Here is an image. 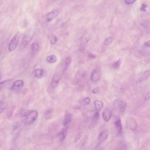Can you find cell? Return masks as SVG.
I'll list each match as a JSON object with an SVG mask.
<instances>
[{"instance_id":"cell-1","label":"cell","mask_w":150,"mask_h":150,"mask_svg":"<svg viewBox=\"0 0 150 150\" xmlns=\"http://www.w3.org/2000/svg\"><path fill=\"white\" fill-rule=\"evenodd\" d=\"M113 106L116 110L120 113H123L124 112L127 107V103L120 99L114 100Z\"/></svg>"},{"instance_id":"cell-2","label":"cell","mask_w":150,"mask_h":150,"mask_svg":"<svg viewBox=\"0 0 150 150\" xmlns=\"http://www.w3.org/2000/svg\"><path fill=\"white\" fill-rule=\"evenodd\" d=\"M38 115V112L36 110H33L29 112L26 119L25 125H30L33 124L36 120Z\"/></svg>"},{"instance_id":"cell-3","label":"cell","mask_w":150,"mask_h":150,"mask_svg":"<svg viewBox=\"0 0 150 150\" xmlns=\"http://www.w3.org/2000/svg\"><path fill=\"white\" fill-rule=\"evenodd\" d=\"M19 39V34L17 33L14 35L9 43L8 49L11 52L14 50L17 47Z\"/></svg>"},{"instance_id":"cell-4","label":"cell","mask_w":150,"mask_h":150,"mask_svg":"<svg viewBox=\"0 0 150 150\" xmlns=\"http://www.w3.org/2000/svg\"><path fill=\"white\" fill-rule=\"evenodd\" d=\"M102 75L101 68L99 67H96L92 72L91 79L92 82H96L100 80Z\"/></svg>"},{"instance_id":"cell-5","label":"cell","mask_w":150,"mask_h":150,"mask_svg":"<svg viewBox=\"0 0 150 150\" xmlns=\"http://www.w3.org/2000/svg\"><path fill=\"white\" fill-rule=\"evenodd\" d=\"M60 12L59 10L58 9H54L46 15V18L48 21H52L56 17Z\"/></svg>"},{"instance_id":"cell-6","label":"cell","mask_w":150,"mask_h":150,"mask_svg":"<svg viewBox=\"0 0 150 150\" xmlns=\"http://www.w3.org/2000/svg\"><path fill=\"white\" fill-rule=\"evenodd\" d=\"M112 116V111L108 108H106L103 111L102 116L103 118L105 121L108 122L109 121Z\"/></svg>"},{"instance_id":"cell-7","label":"cell","mask_w":150,"mask_h":150,"mask_svg":"<svg viewBox=\"0 0 150 150\" xmlns=\"http://www.w3.org/2000/svg\"><path fill=\"white\" fill-rule=\"evenodd\" d=\"M61 76L58 74H56L52 78L51 82V86L52 88H55L58 85L59 83Z\"/></svg>"},{"instance_id":"cell-8","label":"cell","mask_w":150,"mask_h":150,"mask_svg":"<svg viewBox=\"0 0 150 150\" xmlns=\"http://www.w3.org/2000/svg\"><path fill=\"white\" fill-rule=\"evenodd\" d=\"M24 82L22 80H18L15 81L12 86L13 90H17L22 88L24 86Z\"/></svg>"},{"instance_id":"cell-9","label":"cell","mask_w":150,"mask_h":150,"mask_svg":"<svg viewBox=\"0 0 150 150\" xmlns=\"http://www.w3.org/2000/svg\"><path fill=\"white\" fill-rule=\"evenodd\" d=\"M32 36L31 35L29 34L26 35L23 37L22 41V46L23 47H26L29 43L30 42L32 39Z\"/></svg>"},{"instance_id":"cell-10","label":"cell","mask_w":150,"mask_h":150,"mask_svg":"<svg viewBox=\"0 0 150 150\" xmlns=\"http://www.w3.org/2000/svg\"><path fill=\"white\" fill-rule=\"evenodd\" d=\"M108 136V133L106 131H102L100 134L99 137V144H100L103 143L107 138Z\"/></svg>"},{"instance_id":"cell-11","label":"cell","mask_w":150,"mask_h":150,"mask_svg":"<svg viewBox=\"0 0 150 150\" xmlns=\"http://www.w3.org/2000/svg\"><path fill=\"white\" fill-rule=\"evenodd\" d=\"M128 125L130 129L133 131L135 130L137 127L136 122L132 118L130 119L128 121Z\"/></svg>"},{"instance_id":"cell-12","label":"cell","mask_w":150,"mask_h":150,"mask_svg":"<svg viewBox=\"0 0 150 150\" xmlns=\"http://www.w3.org/2000/svg\"><path fill=\"white\" fill-rule=\"evenodd\" d=\"M100 114L98 112H96L93 117L92 122L90 127L92 128L95 127L96 125L99 118Z\"/></svg>"},{"instance_id":"cell-13","label":"cell","mask_w":150,"mask_h":150,"mask_svg":"<svg viewBox=\"0 0 150 150\" xmlns=\"http://www.w3.org/2000/svg\"><path fill=\"white\" fill-rule=\"evenodd\" d=\"M115 125L118 134L119 135H120L122 131V126L121 120L120 119H118L116 121Z\"/></svg>"},{"instance_id":"cell-14","label":"cell","mask_w":150,"mask_h":150,"mask_svg":"<svg viewBox=\"0 0 150 150\" xmlns=\"http://www.w3.org/2000/svg\"><path fill=\"white\" fill-rule=\"evenodd\" d=\"M35 76L38 79L42 78L44 76V71L43 69H37L35 71Z\"/></svg>"},{"instance_id":"cell-15","label":"cell","mask_w":150,"mask_h":150,"mask_svg":"<svg viewBox=\"0 0 150 150\" xmlns=\"http://www.w3.org/2000/svg\"><path fill=\"white\" fill-rule=\"evenodd\" d=\"M150 76V71L148 70L142 74L139 80V81L141 82L147 79Z\"/></svg>"},{"instance_id":"cell-16","label":"cell","mask_w":150,"mask_h":150,"mask_svg":"<svg viewBox=\"0 0 150 150\" xmlns=\"http://www.w3.org/2000/svg\"><path fill=\"white\" fill-rule=\"evenodd\" d=\"M67 127H66L65 128L62 130L59 135L60 140L62 141L64 140L67 135Z\"/></svg>"},{"instance_id":"cell-17","label":"cell","mask_w":150,"mask_h":150,"mask_svg":"<svg viewBox=\"0 0 150 150\" xmlns=\"http://www.w3.org/2000/svg\"><path fill=\"white\" fill-rule=\"evenodd\" d=\"M72 117V115L70 114H68L66 115L63 122V125L66 127H67V125L71 122Z\"/></svg>"},{"instance_id":"cell-18","label":"cell","mask_w":150,"mask_h":150,"mask_svg":"<svg viewBox=\"0 0 150 150\" xmlns=\"http://www.w3.org/2000/svg\"><path fill=\"white\" fill-rule=\"evenodd\" d=\"M95 109L97 110H100L103 107V105L102 102L100 100H96L94 102Z\"/></svg>"},{"instance_id":"cell-19","label":"cell","mask_w":150,"mask_h":150,"mask_svg":"<svg viewBox=\"0 0 150 150\" xmlns=\"http://www.w3.org/2000/svg\"><path fill=\"white\" fill-rule=\"evenodd\" d=\"M48 38L50 43L51 44H55L58 41V38L56 36L53 34H51L50 35H49Z\"/></svg>"},{"instance_id":"cell-20","label":"cell","mask_w":150,"mask_h":150,"mask_svg":"<svg viewBox=\"0 0 150 150\" xmlns=\"http://www.w3.org/2000/svg\"><path fill=\"white\" fill-rule=\"evenodd\" d=\"M47 61L49 63H54L57 61V58L55 55H50L47 57Z\"/></svg>"},{"instance_id":"cell-21","label":"cell","mask_w":150,"mask_h":150,"mask_svg":"<svg viewBox=\"0 0 150 150\" xmlns=\"http://www.w3.org/2000/svg\"><path fill=\"white\" fill-rule=\"evenodd\" d=\"M127 146L125 144L120 143L117 145L115 150H127Z\"/></svg>"},{"instance_id":"cell-22","label":"cell","mask_w":150,"mask_h":150,"mask_svg":"<svg viewBox=\"0 0 150 150\" xmlns=\"http://www.w3.org/2000/svg\"><path fill=\"white\" fill-rule=\"evenodd\" d=\"M39 45L35 42H34L32 45L31 46V49L33 51L35 52L37 51L39 49Z\"/></svg>"},{"instance_id":"cell-23","label":"cell","mask_w":150,"mask_h":150,"mask_svg":"<svg viewBox=\"0 0 150 150\" xmlns=\"http://www.w3.org/2000/svg\"><path fill=\"white\" fill-rule=\"evenodd\" d=\"M121 59H119L117 61L114 62L113 64V67L114 68V69H118L119 67L120 64H121Z\"/></svg>"},{"instance_id":"cell-24","label":"cell","mask_w":150,"mask_h":150,"mask_svg":"<svg viewBox=\"0 0 150 150\" xmlns=\"http://www.w3.org/2000/svg\"><path fill=\"white\" fill-rule=\"evenodd\" d=\"M71 61V58L70 57H67L66 58L65 63V70H66L68 67L69 65L70 64Z\"/></svg>"},{"instance_id":"cell-25","label":"cell","mask_w":150,"mask_h":150,"mask_svg":"<svg viewBox=\"0 0 150 150\" xmlns=\"http://www.w3.org/2000/svg\"><path fill=\"white\" fill-rule=\"evenodd\" d=\"M52 111L51 110H49L46 111L45 114V117L46 119H49L52 115Z\"/></svg>"},{"instance_id":"cell-26","label":"cell","mask_w":150,"mask_h":150,"mask_svg":"<svg viewBox=\"0 0 150 150\" xmlns=\"http://www.w3.org/2000/svg\"><path fill=\"white\" fill-rule=\"evenodd\" d=\"M10 81V80H4L0 82V90L5 85Z\"/></svg>"},{"instance_id":"cell-27","label":"cell","mask_w":150,"mask_h":150,"mask_svg":"<svg viewBox=\"0 0 150 150\" xmlns=\"http://www.w3.org/2000/svg\"><path fill=\"white\" fill-rule=\"evenodd\" d=\"M113 40V38L112 37H109L106 38L105 40V44L106 45H108L112 43Z\"/></svg>"},{"instance_id":"cell-28","label":"cell","mask_w":150,"mask_h":150,"mask_svg":"<svg viewBox=\"0 0 150 150\" xmlns=\"http://www.w3.org/2000/svg\"><path fill=\"white\" fill-rule=\"evenodd\" d=\"M90 101V99L89 97H86L83 100V102H84L85 104L86 105L89 104Z\"/></svg>"},{"instance_id":"cell-29","label":"cell","mask_w":150,"mask_h":150,"mask_svg":"<svg viewBox=\"0 0 150 150\" xmlns=\"http://www.w3.org/2000/svg\"><path fill=\"white\" fill-rule=\"evenodd\" d=\"M147 7L146 4H142V6L141 7L140 10L143 12H146L147 10Z\"/></svg>"},{"instance_id":"cell-30","label":"cell","mask_w":150,"mask_h":150,"mask_svg":"<svg viewBox=\"0 0 150 150\" xmlns=\"http://www.w3.org/2000/svg\"><path fill=\"white\" fill-rule=\"evenodd\" d=\"M29 112L26 110H23L21 112V115L22 116L24 117L27 116Z\"/></svg>"},{"instance_id":"cell-31","label":"cell","mask_w":150,"mask_h":150,"mask_svg":"<svg viewBox=\"0 0 150 150\" xmlns=\"http://www.w3.org/2000/svg\"><path fill=\"white\" fill-rule=\"evenodd\" d=\"M4 107L2 103H0V114L2 113L4 110Z\"/></svg>"},{"instance_id":"cell-32","label":"cell","mask_w":150,"mask_h":150,"mask_svg":"<svg viewBox=\"0 0 150 150\" xmlns=\"http://www.w3.org/2000/svg\"><path fill=\"white\" fill-rule=\"evenodd\" d=\"M150 93L149 92H148L145 95L144 98L145 101H148L150 99Z\"/></svg>"},{"instance_id":"cell-33","label":"cell","mask_w":150,"mask_h":150,"mask_svg":"<svg viewBox=\"0 0 150 150\" xmlns=\"http://www.w3.org/2000/svg\"><path fill=\"white\" fill-rule=\"evenodd\" d=\"M135 0H126L125 1V2L127 4H131L133 3L135 1Z\"/></svg>"},{"instance_id":"cell-34","label":"cell","mask_w":150,"mask_h":150,"mask_svg":"<svg viewBox=\"0 0 150 150\" xmlns=\"http://www.w3.org/2000/svg\"><path fill=\"white\" fill-rule=\"evenodd\" d=\"M99 89L98 88H95L92 91V93L95 94H97L99 92Z\"/></svg>"},{"instance_id":"cell-35","label":"cell","mask_w":150,"mask_h":150,"mask_svg":"<svg viewBox=\"0 0 150 150\" xmlns=\"http://www.w3.org/2000/svg\"><path fill=\"white\" fill-rule=\"evenodd\" d=\"M88 56L89 58H96V55H95L93 54H92V53H90L88 55Z\"/></svg>"},{"instance_id":"cell-36","label":"cell","mask_w":150,"mask_h":150,"mask_svg":"<svg viewBox=\"0 0 150 150\" xmlns=\"http://www.w3.org/2000/svg\"><path fill=\"white\" fill-rule=\"evenodd\" d=\"M145 45L147 47H150V41H147V42L145 43Z\"/></svg>"},{"instance_id":"cell-37","label":"cell","mask_w":150,"mask_h":150,"mask_svg":"<svg viewBox=\"0 0 150 150\" xmlns=\"http://www.w3.org/2000/svg\"><path fill=\"white\" fill-rule=\"evenodd\" d=\"M17 126H16V125H15V126H13V131H15V130H16L17 128Z\"/></svg>"},{"instance_id":"cell-38","label":"cell","mask_w":150,"mask_h":150,"mask_svg":"<svg viewBox=\"0 0 150 150\" xmlns=\"http://www.w3.org/2000/svg\"><path fill=\"white\" fill-rule=\"evenodd\" d=\"M10 150H15L13 149V148H11V149Z\"/></svg>"},{"instance_id":"cell-39","label":"cell","mask_w":150,"mask_h":150,"mask_svg":"<svg viewBox=\"0 0 150 150\" xmlns=\"http://www.w3.org/2000/svg\"><path fill=\"white\" fill-rule=\"evenodd\" d=\"M1 77L0 75V80H1Z\"/></svg>"}]
</instances>
